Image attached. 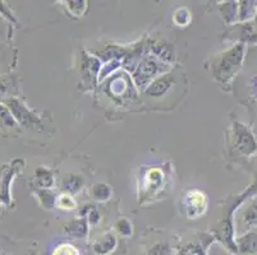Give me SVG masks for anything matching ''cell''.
<instances>
[{
	"label": "cell",
	"mask_w": 257,
	"mask_h": 255,
	"mask_svg": "<svg viewBox=\"0 0 257 255\" xmlns=\"http://www.w3.org/2000/svg\"><path fill=\"white\" fill-rule=\"evenodd\" d=\"M244 56V45H235L221 55L218 64L215 65L214 76L221 83H226L239 70Z\"/></svg>",
	"instance_id": "1"
},
{
	"label": "cell",
	"mask_w": 257,
	"mask_h": 255,
	"mask_svg": "<svg viewBox=\"0 0 257 255\" xmlns=\"http://www.w3.org/2000/svg\"><path fill=\"white\" fill-rule=\"evenodd\" d=\"M233 143L237 148L238 152H240L244 156H251V154L257 152V142L254 139L253 134L248 129V126L242 123L235 121L233 124Z\"/></svg>",
	"instance_id": "2"
},
{
	"label": "cell",
	"mask_w": 257,
	"mask_h": 255,
	"mask_svg": "<svg viewBox=\"0 0 257 255\" xmlns=\"http://www.w3.org/2000/svg\"><path fill=\"white\" fill-rule=\"evenodd\" d=\"M6 105L15 118V120L18 121L21 125L34 126L35 124L40 123V119L35 114H32L17 98H9L6 101Z\"/></svg>",
	"instance_id": "3"
},
{
	"label": "cell",
	"mask_w": 257,
	"mask_h": 255,
	"mask_svg": "<svg viewBox=\"0 0 257 255\" xmlns=\"http://www.w3.org/2000/svg\"><path fill=\"white\" fill-rule=\"evenodd\" d=\"M160 70V64L158 63V60L153 56H147L146 59H144L140 64L139 69H137L136 73V81L139 84L145 83L146 81H149L150 78H153L156 73Z\"/></svg>",
	"instance_id": "4"
},
{
	"label": "cell",
	"mask_w": 257,
	"mask_h": 255,
	"mask_svg": "<svg viewBox=\"0 0 257 255\" xmlns=\"http://www.w3.org/2000/svg\"><path fill=\"white\" fill-rule=\"evenodd\" d=\"M206 196L201 191H189L186 196L187 212L189 217H196L201 214L206 208Z\"/></svg>",
	"instance_id": "5"
},
{
	"label": "cell",
	"mask_w": 257,
	"mask_h": 255,
	"mask_svg": "<svg viewBox=\"0 0 257 255\" xmlns=\"http://www.w3.org/2000/svg\"><path fill=\"white\" fill-rule=\"evenodd\" d=\"M237 252L242 255L257 254V232H248L240 236L235 242Z\"/></svg>",
	"instance_id": "6"
},
{
	"label": "cell",
	"mask_w": 257,
	"mask_h": 255,
	"mask_svg": "<svg viewBox=\"0 0 257 255\" xmlns=\"http://www.w3.org/2000/svg\"><path fill=\"white\" fill-rule=\"evenodd\" d=\"M116 245V238L113 233H106V235L102 236L101 238H99L95 244H93L92 249L95 251V254L97 255H107L110 254L114 249H115Z\"/></svg>",
	"instance_id": "7"
},
{
	"label": "cell",
	"mask_w": 257,
	"mask_h": 255,
	"mask_svg": "<svg viewBox=\"0 0 257 255\" xmlns=\"http://www.w3.org/2000/svg\"><path fill=\"white\" fill-rule=\"evenodd\" d=\"M173 83V79L169 78L168 76L161 77V78L156 79L155 82L151 83V86L146 90V93L151 97H161L164 96L168 91L170 90Z\"/></svg>",
	"instance_id": "8"
},
{
	"label": "cell",
	"mask_w": 257,
	"mask_h": 255,
	"mask_svg": "<svg viewBox=\"0 0 257 255\" xmlns=\"http://www.w3.org/2000/svg\"><path fill=\"white\" fill-rule=\"evenodd\" d=\"M64 231L76 238H85L87 236V223L85 219H76L64 226Z\"/></svg>",
	"instance_id": "9"
},
{
	"label": "cell",
	"mask_w": 257,
	"mask_h": 255,
	"mask_svg": "<svg viewBox=\"0 0 257 255\" xmlns=\"http://www.w3.org/2000/svg\"><path fill=\"white\" fill-rule=\"evenodd\" d=\"M83 185V179L78 175L69 174L64 177L63 180V186H64V190L68 194H74L78 193L81 186Z\"/></svg>",
	"instance_id": "10"
},
{
	"label": "cell",
	"mask_w": 257,
	"mask_h": 255,
	"mask_svg": "<svg viewBox=\"0 0 257 255\" xmlns=\"http://www.w3.org/2000/svg\"><path fill=\"white\" fill-rule=\"evenodd\" d=\"M35 180H36L37 185L41 186V188H50L53 185L54 179L53 174H51L49 170H46L45 167H39L35 172Z\"/></svg>",
	"instance_id": "11"
},
{
	"label": "cell",
	"mask_w": 257,
	"mask_h": 255,
	"mask_svg": "<svg viewBox=\"0 0 257 255\" xmlns=\"http://www.w3.org/2000/svg\"><path fill=\"white\" fill-rule=\"evenodd\" d=\"M243 222L249 228L257 227V199L244 212V214H243Z\"/></svg>",
	"instance_id": "12"
},
{
	"label": "cell",
	"mask_w": 257,
	"mask_h": 255,
	"mask_svg": "<svg viewBox=\"0 0 257 255\" xmlns=\"http://www.w3.org/2000/svg\"><path fill=\"white\" fill-rule=\"evenodd\" d=\"M239 6V21H247L253 14H256L254 2H240Z\"/></svg>",
	"instance_id": "13"
},
{
	"label": "cell",
	"mask_w": 257,
	"mask_h": 255,
	"mask_svg": "<svg viewBox=\"0 0 257 255\" xmlns=\"http://www.w3.org/2000/svg\"><path fill=\"white\" fill-rule=\"evenodd\" d=\"M179 255H206V247L197 242H188L182 247Z\"/></svg>",
	"instance_id": "14"
},
{
	"label": "cell",
	"mask_w": 257,
	"mask_h": 255,
	"mask_svg": "<svg viewBox=\"0 0 257 255\" xmlns=\"http://www.w3.org/2000/svg\"><path fill=\"white\" fill-rule=\"evenodd\" d=\"M0 125H3L4 128H16V120L8 107L0 105Z\"/></svg>",
	"instance_id": "15"
},
{
	"label": "cell",
	"mask_w": 257,
	"mask_h": 255,
	"mask_svg": "<svg viewBox=\"0 0 257 255\" xmlns=\"http://www.w3.org/2000/svg\"><path fill=\"white\" fill-rule=\"evenodd\" d=\"M92 194L95 199L97 200H107L111 195L110 188L106 184H96L92 189Z\"/></svg>",
	"instance_id": "16"
},
{
	"label": "cell",
	"mask_w": 257,
	"mask_h": 255,
	"mask_svg": "<svg viewBox=\"0 0 257 255\" xmlns=\"http://www.w3.org/2000/svg\"><path fill=\"white\" fill-rule=\"evenodd\" d=\"M55 203H57V207L60 208V209H64V210H71L76 207V203H74L73 198H72L71 194L65 193L59 195L55 199Z\"/></svg>",
	"instance_id": "17"
},
{
	"label": "cell",
	"mask_w": 257,
	"mask_h": 255,
	"mask_svg": "<svg viewBox=\"0 0 257 255\" xmlns=\"http://www.w3.org/2000/svg\"><path fill=\"white\" fill-rule=\"evenodd\" d=\"M51 255H81V254H79L78 249L74 247L73 245L63 242V244L58 245V246L53 250V254Z\"/></svg>",
	"instance_id": "18"
},
{
	"label": "cell",
	"mask_w": 257,
	"mask_h": 255,
	"mask_svg": "<svg viewBox=\"0 0 257 255\" xmlns=\"http://www.w3.org/2000/svg\"><path fill=\"white\" fill-rule=\"evenodd\" d=\"M174 21L175 23H177L178 26H181V27L188 25V22L191 21V14H189L188 9L186 8L178 9L174 14Z\"/></svg>",
	"instance_id": "19"
},
{
	"label": "cell",
	"mask_w": 257,
	"mask_h": 255,
	"mask_svg": "<svg viewBox=\"0 0 257 255\" xmlns=\"http://www.w3.org/2000/svg\"><path fill=\"white\" fill-rule=\"evenodd\" d=\"M172 249H170L168 242H158L154 245L146 255H170Z\"/></svg>",
	"instance_id": "20"
},
{
	"label": "cell",
	"mask_w": 257,
	"mask_h": 255,
	"mask_svg": "<svg viewBox=\"0 0 257 255\" xmlns=\"http://www.w3.org/2000/svg\"><path fill=\"white\" fill-rule=\"evenodd\" d=\"M115 228L118 232L123 236H131L132 235V226H131L128 219H119L115 224Z\"/></svg>",
	"instance_id": "21"
},
{
	"label": "cell",
	"mask_w": 257,
	"mask_h": 255,
	"mask_svg": "<svg viewBox=\"0 0 257 255\" xmlns=\"http://www.w3.org/2000/svg\"><path fill=\"white\" fill-rule=\"evenodd\" d=\"M13 86V82L9 78H0V98H3L7 92H9L11 87Z\"/></svg>",
	"instance_id": "22"
},
{
	"label": "cell",
	"mask_w": 257,
	"mask_h": 255,
	"mask_svg": "<svg viewBox=\"0 0 257 255\" xmlns=\"http://www.w3.org/2000/svg\"><path fill=\"white\" fill-rule=\"evenodd\" d=\"M0 13L3 14L4 17H6L8 21H11V22H13V23L17 22L15 18V16H13V13H12L11 8H9V7L7 6L4 2H0Z\"/></svg>",
	"instance_id": "23"
},
{
	"label": "cell",
	"mask_w": 257,
	"mask_h": 255,
	"mask_svg": "<svg viewBox=\"0 0 257 255\" xmlns=\"http://www.w3.org/2000/svg\"><path fill=\"white\" fill-rule=\"evenodd\" d=\"M90 221L92 222V223H97L99 222V213H97L96 210L92 209L91 210V213H90Z\"/></svg>",
	"instance_id": "24"
},
{
	"label": "cell",
	"mask_w": 257,
	"mask_h": 255,
	"mask_svg": "<svg viewBox=\"0 0 257 255\" xmlns=\"http://www.w3.org/2000/svg\"><path fill=\"white\" fill-rule=\"evenodd\" d=\"M254 22L257 23V11H256V14H254Z\"/></svg>",
	"instance_id": "25"
},
{
	"label": "cell",
	"mask_w": 257,
	"mask_h": 255,
	"mask_svg": "<svg viewBox=\"0 0 257 255\" xmlns=\"http://www.w3.org/2000/svg\"><path fill=\"white\" fill-rule=\"evenodd\" d=\"M254 90H256V95H257V83H256V86H254Z\"/></svg>",
	"instance_id": "26"
},
{
	"label": "cell",
	"mask_w": 257,
	"mask_h": 255,
	"mask_svg": "<svg viewBox=\"0 0 257 255\" xmlns=\"http://www.w3.org/2000/svg\"><path fill=\"white\" fill-rule=\"evenodd\" d=\"M26 255H36L35 252H31V254H26Z\"/></svg>",
	"instance_id": "27"
},
{
	"label": "cell",
	"mask_w": 257,
	"mask_h": 255,
	"mask_svg": "<svg viewBox=\"0 0 257 255\" xmlns=\"http://www.w3.org/2000/svg\"><path fill=\"white\" fill-rule=\"evenodd\" d=\"M0 255H2V250H0Z\"/></svg>",
	"instance_id": "28"
}]
</instances>
